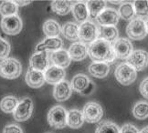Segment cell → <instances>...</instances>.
I'll return each instance as SVG.
<instances>
[{
  "label": "cell",
  "instance_id": "27",
  "mask_svg": "<svg viewBox=\"0 0 148 133\" xmlns=\"http://www.w3.org/2000/svg\"><path fill=\"white\" fill-rule=\"evenodd\" d=\"M73 4H75L73 1H62V0L57 1L56 0L51 3V8L56 14L60 16H65L71 11Z\"/></svg>",
  "mask_w": 148,
  "mask_h": 133
},
{
  "label": "cell",
  "instance_id": "24",
  "mask_svg": "<svg viewBox=\"0 0 148 133\" xmlns=\"http://www.w3.org/2000/svg\"><path fill=\"white\" fill-rule=\"evenodd\" d=\"M119 31L116 27H101L99 28V38L111 43L112 45L119 38Z\"/></svg>",
  "mask_w": 148,
  "mask_h": 133
},
{
  "label": "cell",
  "instance_id": "33",
  "mask_svg": "<svg viewBox=\"0 0 148 133\" xmlns=\"http://www.w3.org/2000/svg\"><path fill=\"white\" fill-rule=\"evenodd\" d=\"M95 133H120V128L112 121L105 120L96 128Z\"/></svg>",
  "mask_w": 148,
  "mask_h": 133
},
{
  "label": "cell",
  "instance_id": "2",
  "mask_svg": "<svg viewBox=\"0 0 148 133\" xmlns=\"http://www.w3.org/2000/svg\"><path fill=\"white\" fill-rule=\"evenodd\" d=\"M22 72L21 63L13 57H8L0 62V76L7 79H14Z\"/></svg>",
  "mask_w": 148,
  "mask_h": 133
},
{
  "label": "cell",
  "instance_id": "11",
  "mask_svg": "<svg viewBox=\"0 0 148 133\" xmlns=\"http://www.w3.org/2000/svg\"><path fill=\"white\" fill-rule=\"evenodd\" d=\"M113 51L116 56V59H127V57L133 53L134 47L132 42L127 38H118L116 41L112 44Z\"/></svg>",
  "mask_w": 148,
  "mask_h": 133
},
{
  "label": "cell",
  "instance_id": "22",
  "mask_svg": "<svg viewBox=\"0 0 148 133\" xmlns=\"http://www.w3.org/2000/svg\"><path fill=\"white\" fill-rule=\"evenodd\" d=\"M89 73L97 78H104L110 72V66L107 63H92L88 68Z\"/></svg>",
  "mask_w": 148,
  "mask_h": 133
},
{
  "label": "cell",
  "instance_id": "38",
  "mask_svg": "<svg viewBox=\"0 0 148 133\" xmlns=\"http://www.w3.org/2000/svg\"><path fill=\"white\" fill-rule=\"evenodd\" d=\"M140 93L142 94L145 99L148 100V77L145 78L143 81L141 82L140 87H139Z\"/></svg>",
  "mask_w": 148,
  "mask_h": 133
},
{
  "label": "cell",
  "instance_id": "6",
  "mask_svg": "<svg viewBox=\"0 0 148 133\" xmlns=\"http://www.w3.org/2000/svg\"><path fill=\"white\" fill-rule=\"evenodd\" d=\"M126 34L133 40L144 39L147 35L145 22L138 17L132 19L126 27Z\"/></svg>",
  "mask_w": 148,
  "mask_h": 133
},
{
  "label": "cell",
  "instance_id": "8",
  "mask_svg": "<svg viewBox=\"0 0 148 133\" xmlns=\"http://www.w3.org/2000/svg\"><path fill=\"white\" fill-rule=\"evenodd\" d=\"M126 63L136 71H142L148 66V52L144 49L134 50L126 59Z\"/></svg>",
  "mask_w": 148,
  "mask_h": 133
},
{
  "label": "cell",
  "instance_id": "7",
  "mask_svg": "<svg viewBox=\"0 0 148 133\" xmlns=\"http://www.w3.org/2000/svg\"><path fill=\"white\" fill-rule=\"evenodd\" d=\"M84 121L88 123H97L103 116L102 107L97 102H88L82 109Z\"/></svg>",
  "mask_w": 148,
  "mask_h": 133
},
{
  "label": "cell",
  "instance_id": "15",
  "mask_svg": "<svg viewBox=\"0 0 148 133\" xmlns=\"http://www.w3.org/2000/svg\"><path fill=\"white\" fill-rule=\"evenodd\" d=\"M49 59L50 61L53 63V66L59 67L63 69L69 67L71 62V59L68 51L62 48L58 51L52 52L49 55Z\"/></svg>",
  "mask_w": 148,
  "mask_h": 133
},
{
  "label": "cell",
  "instance_id": "42",
  "mask_svg": "<svg viewBox=\"0 0 148 133\" xmlns=\"http://www.w3.org/2000/svg\"><path fill=\"white\" fill-rule=\"evenodd\" d=\"M145 27H146V31H147V34H148V18L145 21Z\"/></svg>",
  "mask_w": 148,
  "mask_h": 133
},
{
  "label": "cell",
  "instance_id": "25",
  "mask_svg": "<svg viewBox=\"0 0 148 133\" xmlns=\"http://www.w3.org/2000/svg\"><path fill=\"white\" fill-rule=\"evenodd\" d=\"M43 32L48 38H59L61 33V27L56 20L49 19L43 24Z\"/></svg>",
  "mask_w": 148,
  "mask_h": 133
},
{
  "label": "cell",
  "instance_id": "20",
  "mask_svg": "<svg viewBox=\"0 0 148 133\" xmlns=\"http://www.w3.org/2000/svg\"><path fill=\"white\" fill-rule=\"evenodd\" d=\"M71 12L73 15L74 19H75L79 24H83L89 18V11L87 5L85 2H77L73 5Z\"/></svg>",
  "mask_w": 148,
  "mask_h": 133
},
{
  "label": "cell",
  "instance_id": "23",
  "mask_svg": "<svg viewBox=\"0 0 148 133\" xmlns=\"http://www.w3.org/2000/svg\"><path fill=\"white\" fill-rule=\"evenodd\" d=\"M84 123L83 114L79 109H71L68 112L67 126L71 129H79Z\"/></svg>",
  "mask_w": 148,
  "mask_h": 133
},
{
  "label": "cell",
  "instance_id": "32",
  "mask_svg": "<svg viewBox=\"0 0 148 133\" xmlns=\"http://www.w3.org/2000/svg\"><path fill=\"white\" fill-rule=\"evenodd\" d=\"M119 16L124 20H132L135 16L134 5L131 3H123L119 8Z\"/></svg>",
  "mask_w": 148,
  "mask_h": 133
},
{
  "label": "cell",
  "instance_id": "3",
  "mask_svg": "<svg viewBox=\"0 0 148 133\" xmlns=\"http://www.w3.org/2000/svg\"><path fill=\"white\" fill-rule=\"evenodd\" d=\"M68 112L62 106L52 107L48 113V122L54 129H64L67 126Z\"/></svg>",
  "mask_w": 148,
  "mask_h": 133
},
{
  "label": "cell",
  "instance_id": "14",
  "mask_svg": "<svg viewBox=\"0 0 148 133\" xmlns=\"http://www.w3.org/2000/svg\"><path fill=\"white\" fill-rule=\"evenodd\" d=\"M65 75L66 73L63 68L56 66H49L44 74L45 81L50 85H57L58 83L63 81Z\"/></svg>",
  "mask_w": 148,
  "mask_h": 133
},
{
  "label": "cell",
  "instance_id": "10",
  "mask_svg": "<svg viewBox=\"0 0 148 133\" xmlns=\"http://www.w3.org/2000/svg\"><path fill=\"white\" fill-rule=\"evenodd\" d=\"M33 111V101L30 98H25L19 101L18 107L13 113L16 121H26L31 117Z\"/></svg>",
  "mask_w": 148,
  "mask_h": 133
},
{
  "label": "cell",
  "instance_id": "5",
  "mask_svg": "<svg viewBox=\"0 0 148 133\" xmlns=\"http://www.w3.org/2000/svg\"><path fill=\"white\" fill-rule=\"evenodd\" d=\"M79 27V39L82 43L92 44L99 38V28L92 21H86Z\"/></svg>",
  "mask_w": 148,
  "mask_h": 133
},
{
  "label": "cell",
  "instance_id": "39",
  "mask_svg": "<svg viewBox=\"0 0 148 133\" xmlns=\"http://www.w3.org/2000/svg\"><path fill=\"white\" fill-rule=\"evenodd\" d=\"M94 89H95V84L92 82V81H90V86L87 88V89L85 90L83 93H82V95H83V96H88V95H90L92 93V92L94 91Z\"/></svg>",
  "mask_w": 148,
  "mask_h": 133
},
{
  "label": "cell",
  "instance_id": "17",
  "mask_svg": "<svg viewBox=\"0 0 148 133\" xmlns=\"http://www.w3.org/2000/svg\"><path fill=\"white\" fill-rule=\"evenodd\" d=\"M72 89L68 81H61L54 86L53 97L57 101H65L71 96Z\"/></svg>",
  "mask_w": 148,
  "mask_h": 133
},
{
  "label": "cell",
  "instance_id": "1",
  "mask_svg": "<svg viewBox=\"0 0 148 133\" xmlns=\"http://www.w3.org/2000/svg\"><path fill=\"white\" fill-rule=\"evenodd\" d=\"M88 55L96 63H111L116 59L112 45L103 39L98 38L89 46Z\"/></svg>",
  "mask_w": 148,
  "mask_h": 133
},
{
  "label": "cell",
  "instance_id": "9",
  "mask_svg": "<svg viewBox=\"0 0 148 133\" xmlns=\"http://www.w3.org/2000/svg\"><path fill=\"white\" fill-rule=\"evenodd\" d=\"M23 23L20 17L18 15L3 17L1 20V28L5 34L14 36L18 35L22 30Z\"/></svg>",
  "mask_w": 148,
  "mask_h": 133
},
{
  "label": "cell",
  "instance_id": "41",
  "mask_svg": "<svg viewBox=\"0 0 148 133\" xmlns=\"http://www.w3.org/2000/svg\"><path fill=\"white\" fill-rule=\"evenodd\" d=\"M140 133H148V126H146V127H145V128L142 129Z\"/></svg>",
  "mask_w": 148,
  "mask_h": 133
},
{
  "label": "cell",
  "instance_id": "37",
  "mask_svg": "<svg viewBox=\"0 0 148 133\" xmlns=\"http://www.w3.org/2000/svg\"><path fill=\"white\" fill-rule=\"evenodd\" d=\"M120 133H140V131L134 125L126 123L120 129Z\"/></svg>",
  "mask_w": 148,
  "mask_h": 133
},
{
  "label": "cell",
  "instance_id": "13",
  "mask_svg": "<svg viewBox=\"0 0 148 133\" xmlns=\"http://www.w3.org/2000/svg\"><path fill=\"white\" fill-rule=\"evenodd\" d=\"M49 52H36L34 53L29 60V68L38 71H46L49 68Z\"/></svg>",
  "mask_w": 148,
  "mask_h": 133
},
{
  "label": "cell",
  "instance_id": "19",
  "mask_svg": "<svg viewBox=\"0 0 148 133\" xmlns=\"http://www.w3.org/2000/svg\"><path fill=\"white\" fill-rule=\"evenodd\" d=\"M68 53L72 60L81 61L88 56V48L82 42H74L68 50Z\"/></svg>",
  "mask_w": 148,
  "mask_h": 133
},
{
  "label": "cell",
  "instance_id": "34",
  "mask_svg": "<svg viewBox=\"0 0 148 133\" xmlns=\"http://www.w3.org/2000/svg\"><path fill=\"white\" fill-rule=\"evenodd\" d=\"M134 8L138 18L144 20L145 17L148 16V1L146 0H136L134 2Z\"/></svg>",
  "mask_w": 148,
  "mask_h": 133
},
{
  "label": "cell",
  "instance_id": "28",
  "mask_svg": "<svg viewBox=\"0 0 148 133\" xmlns=\"http://www.w3.org/2000/svg\"><path fill=\"white\" fill-rule=\"evenodd\" d=\"M86 5L89 11V17L96 18L105 9L106 2L101 1V0H92V1L86 2Z\"/></svg>",
  "mask_w": 148,
  "mask_h": 133
},
{
  "label": "cell",
  "instance_id": "30",
  "mask_svg": "<svg viewBox=\"0 0 148 133\" xmlns=\"http://www.w3.org/2000/svg\"><path fill=\"white\" fill-rule=\"evenodd\" d=\"M133 115L137 119H145L148 118V102L139 101L133 107Z\"/></svg>",
  "mask_w": 148,
  "mask_h": 133
},
{
  "label": "cell",
  "instance_id": "21",
  "mask_svg": "<svg viewBox=\"0 0 148 133\" xmlns=\"http://www.w3.org/2000/svg\"><path fill=\"white\" fill-rule=\"evenodd\" d=\"M90 81H92V80L88 78V76H86L85 74L79 73V74L75 75L74 78H72L71 87L75 92L82 94L87 89V88L90 86Z\"/></svg>",
  "mask_w": 148,
  "mask_h": 133
},
{
  "label": "cell",
  "instance_id": "29",
  "mask_svg": "<svg viewBox=\"0 0 148 133\" xmlns=\"http://www.w3.org/2000/svg\"><path fill=\"white\" fill-rule=\"evenodd\" d=\"M18 100L14 96H7L0 101V108L5 113H14L18 105Z\"/></svg>",
  "mask_w": 148,
  "mask_h": 133
},
{
  "label": "cell",
  "instance_id": "31",
  "mask_svg": "<svg viewBox=\"0 0 148 133\" xmlns=\"http://www.w3.org/2000/svg\"><path fill=\"white\" fill-rule=\"evenodd\" d=\"M18 5L14 1H3L0 4V15L4 17L16 15Z\"/></svg>",
  "mask_w": 148,
  "mask_h": 133
},
{
  "label": "cell",
  "instance_id": "16",
  "mask_svg": "<svg viewBox=\"0 0 148 133\" xmlns=\"http://www.w3.org/2000/svg\"><path fill=\"white\" fill-rule=\"evenodd\" d=\"M63 47V41L60 38H47L36 47V52L50 51L55 52L61 49Z\"/></svg>",
  "mask_w": 148,
  "mask_h": 133
},
{
  "label": "cell",
  "instance_id": "12",
  "mask_svg": "<svg viewBox=\"0 0 148 133\" xmlns=\"http://www.w3.org/2000/svg\"><path fill=\"white\" fill-rule=\"evenodd\" d=\"M119 19L120 16L118 11L112 8H105L96 17V21L101 27H115L118 24Z\"/></svg>",
  "mask_w": 148,
  "mask_h": 133
},
{
  "label": "cell",
  "instance_id": "26",
  "mask_svg": "<svg viewBox=\"0 0 148 133\" xmlns=\"http://www.w3.org/2000/svg\"><path fill=\"white\" fill-rule=\"evenodd\" d=\"M79 26L72 22H68L61 27V33L65 38L71 41H76L79 39Z\"/></svg>",
  "mask_w": 148,
  "mask_h": 133
},
{
  "label": "cell",
  "instance_id": "40",
  "mask_svg": "<svg viewBox=\"0 0 148 133\" xmlns=\"http://www.w3.org/2000/svg\"><path fill=\"white\" fill-rule=\"evenodd\" d=\"M18 5H27L28 4H30L31 1H18V0H16V1H14Z\"/></svg>",
  "mask_w": 148,
  "mask_h": 133
},
{
  "label": "cell",
  "instance_id": "35",
  "mask_svg": "<svg viewBox=\"0 0 148 133\" xmlns=\"http://www.w3.org/2000/svg\"><path fill=\"white\" fill-rule=\"evenodd\" d=\"M10 53V44L8 40L0 38V59H8Z\"/></svg>",
  "mask_w": 148,
  "mask_h": 133
},
{
  "label": "cell",
  "instance_id": "36",
  "mask_svg": "<svg viewBox=\"0 0 148 133\" xmlns=\"http://www.w3.org/2000/svg\"><path fill=\"white\" fill-rule=\"evenodd\" d=\"M3 133H24V132H23V130H22L18 125L10 124L5 127Z\"/></svg>",
  "mask_w": 148,
  "mask_h": 133
},
{
  "label": "cell",
  "instance_id": "18",
  "mask_svg": "<svg viewBox=\"0 0 148 133\" xmlns=\"http://www.w3.org/2000/svg\"><path fill=\"white\" fill-rule=\"evenodd\" d=\"M26 82L27 84L33 89H38L42 87L45 83V77H44V73L38 71V70H34L32 68H28V70L27 71L26 74Z\"/></svg>",
  "mask_w": 148,
  "mask_h": 133
},
{
  "label": "cell",
  "instance_id": "4",
  "mask_svg": "<svg viewBox=\"0 0 148 133\" xmlns=\"http://www.w3.org/2000/svg\"><path fill=\"white\" fill-rule=\"evenodd\" d=\"M114 75L117 81L123 86H129L134 83L137 77L136 70L127 63L119 65L115 69Z\"/></svg>",
  "mask_w": 148,
  "mask_h": 133
}]
</instances>
